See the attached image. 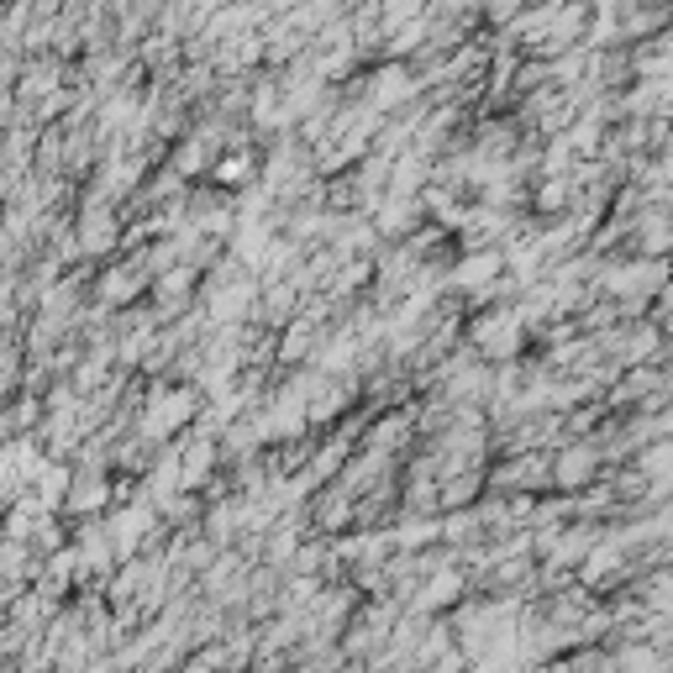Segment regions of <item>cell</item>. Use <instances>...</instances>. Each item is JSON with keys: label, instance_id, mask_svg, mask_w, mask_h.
<instances>
[{"label": "cell", "instance_id": "9c48e42d", "mask_svg": "<svg viewBox=\"0 0 673 673\" xmlns=\"http://www.w3.org/2000/svg\"><path fill=\"white\" fill-rule=\"evenodd\" d=\"M106 479L95 474V468H85V474H74V489H69V505L74 511H100V505H106Z\"/></svg>", "mask_w": 673, "mask_h": 673}, {"label": "cell", "instance_id": "5bb4252c", "mask_svg": "<svg viewBox=\"0 0 673 673\" xmlns=\"http://www.w3.org/2000/svg\"><path fill=\"white\" fill-rule=\"evenodd\" d=\"M100 290H106V300H111V305H121V300H132V290H137V274H111L106 284H100Z\"/></svg>", "mask_w": 673, "mask_h": 673}, {"label": "cell", "instance_id": "30bf717a", "mask_svg": "<svg viewBox=\"0 0 673 673\" xmlns=\"http://www.w3.org/2000/svg\"><path fill=\"white\" fill-rule=\"evenodd\" d=\"M248 305H253V284H221L216 300H211V316L216 321H237Z\"/></svg>", "mask_w": 673, "mask_h": 673}, {"label": "cell", "instance_id": "4fadbf2b", "mask_svg": "<svg viewBox=\"0 0 673 673\" xmlns=\"http://www.w3.org/2000/svg\"><path fill=\"white\" fill-rule=\"evenodd\" d=\"M458 584H463L458 574H437V579H432V589L421 595V605H447V600L458 595Z\"/></svg>", "mask_w": 673, "mask_h": 673}, {"label": "cell", "instance_id": "52a82bcc", "mask_svg": "<svg viewBox=\"0 0 673 673\" xmlns=\"http://www.w3.org/2000/svg\"><path fill=\"white\" fill-rule=\"evenodd\" d=\"M595 447H568V453L558 458V468H553V479L558 484H568V489H579V484H589L595 479Z\"/></svg>", "mask_w": 673, "mask_h": 673}, {"label": "cell", "instance_id": "7c38bea8", "mask_svg": "<svg viewBox=\"0 0 673 673\" xmlns=\"http://www.w3.org/2000/svg\"><path fill=\"white\" fill-rule=\"evenodd\" d=\"M663 248H673V221L647 216L642 221V253H663Z\"/></svg>", "mask_w": 673, "mask_h": 673}, {"label": "cell", "instance_id": "8992f818", "mask_svg": "<svg viewBox=\"0 0 673 673\" xmlns=\"http://www.w3.org/2000/svg\"><path fill=\"white\" fill-rule=\"evenodd\" d=\"M495 274H505V253H468V258L458 263L453 279L463 284V290H484Z\"/></svg>", "mask_w": 673, "mask_h": 673}, {"label": "cell", "instance_id": "6da1fadb", "mask_svg": "<svg viewBox=\"0 0 673 673\" xmlns=\"http://www.w3.org/2000/svg\"><path fill=\"white\" fill-rule=\"evenodd\" d=\"M363 100H369V111H395V106H411L421 95V74L405 64V58H390V64H379L369 79H363Z\"/></svg>", "mask_w": 673, "mask_h": 673}, {"label": "cell", "instance_id": "ba28073f", "mask_svg": "<svg viewBox=\"0 0 673 673\" xmlns=\"http://www.w3.org/2000/svg\"><path fill=\"white\" fill-rule=\"evenodd\" d=\"M111 242H116V216L100 211V206L85 211V221H79V248H85V253H106Z\"/></svg>", "mask_w": 673, "mask_h": 673}, {"label": "cell", "instance_id": "5b68a950", "mask_svg": "<svg viewBox=\"0 0 673 673\" xmlns=\"http://www.w3.org/2000/svg\"><path fill=\"white\" fill-rule=\"evenodd\" d=\"M658 284H663V269H658V263H621V269L605 274V290L621 295V300H631L637 290H658Z\"/></svg>", "mask_w": 673, "mask_h": 673}, {"label": "cell", "instance_id": "3957f363", "mask_svg": "<svg viewBox=\"0 0 673 673\" xmlns=\"http://www.w3.org/2000/svg\"><path fill=\"white\" fill-rule=\"evenodd\" d=\"M521 332H526L521 311H495V316H484V321L474 326L484 358H511V353L521 348Z\"/></svg>", "mask_w": 673, "mask_h": 673}, {"label": "cell", "instance_id": "277c9868", "mask_svg": "<svg viewBox=\"0 0 673 673\" xmlns=\"http://www.w3.org/2000/svg\"><path fill=\"white\" fill-rule=\"evenodd\" d=\"M148 532H153V511H148V505H127V511L111 521L106 537H111L116 553L127 558V553H137V547H142V537H148Z\"/></svg>", "mask_w": 673, "mask_h": 673}, {"label": "cell", "instance_id": "8fae6325", "mask_svg": "<svg viewBox=\"0 0 673 673\" xmlns=\"http://www.w3.org/2000/svg\"><path fill=\"white\" fill-rule=\"evenodd\" d=\"M211 174H216V185H242V179H253V158L248 153H227Z\"/></svg>", "mask_w": 673, "mask_h": 673}, {"label": "cell", "instance_id": "7a4b0ae2", "mask_svg": "<svg viewBox=\"0 0 673 673\" xmlns=\"http://www.w3.org/2000/svg\"><path fill=\"white\" fill-rule=\"evenodd\" d=\"M195 421V395L190 390H153L148 400V411H142V437H174V432H185V426Z\"/></svg>", "mask_w": 673, "mask_h": 673}]
</instances>
